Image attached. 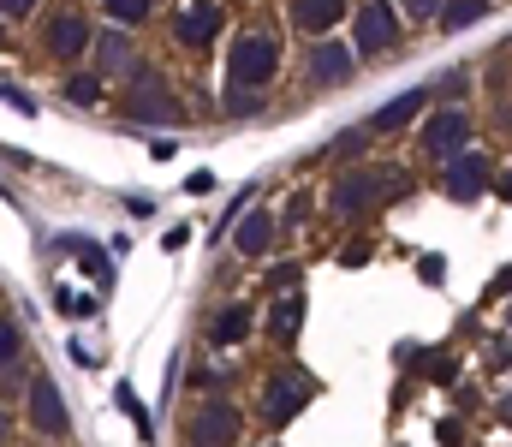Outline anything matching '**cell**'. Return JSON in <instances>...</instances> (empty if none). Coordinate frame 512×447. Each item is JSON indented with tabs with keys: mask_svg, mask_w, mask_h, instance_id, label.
I'll return each instance as SVG.
<instances>
[{
	"mask_svg": "<svg viewBox=\"0 0 512 447\" xmlns=\"http://www.w3.org/2000/svg\"><path fill=\"white\" fill-rule=\"evenodd\" d=\"M370 144H376V138H370L364 126H352L346 138H334V144H328V155H340V161H352V155H364V149H370Z\"/></svg>",
	"mask_w": 512,
	"mask_h": 447,
	"instance_id": "obj_25",
	"label": "cell"
},
{
	"mask_svg": "<svg viewBox=\"0 0 512 447\" xmlns=\"http://www.w3.org/2000/svg\"><path fill=\"white\" fill-rule=\"evenodd\" d=\"M0 102H6L12 114H36V96H24L18 84H0Z\"/></svg>",
	"mask_w": 512,
	"mask_h": 447,
	"instance_id": "obj_27",
	"label": "cell"
},
{
	"mask_svg": "<svg viewBox=\"0 0 512 447\" xmlns=\"http://www.w3.org/2000/svg\"><path fill=\"white\" fill-rule=\"evenodd\" d=\"M465 90H471V72H465V66H459V72H441V78H435V90H429V96H447V102H465Z\"/></svg>",
	"mask_w": 512,
	"mask_h": 447,
	"instance_id": "obj_24",
	"label": "cell"
},
{
	"mask_svg": "<svg viewBox=\"0 0 512 447\" xmlns=\"http://www.w3.org/2000/svg\"><path fill=\"white\" fill-rule=\"evenodd\" d=\"M24 424H30V436H42V442H66V436H72L66 394H60V382H54L48 370H36V364H30V376H24Z\"/></svg>",
	"mask_w": 512,
	"mask_h": 447,
	"instance_id": "obj_5",
	"label": "cell"
},
{
	"mask_svg": "<svg viewBox=\"0 0 512 447\" xmlns=\"http://www.w3.org/2000/svg\"><path fill=\"white\" fill-rule=\"evenodd\" d=\"M316 394H322V382H316L310 370H298V364H274V370L262 376V424H268V430H286Z\"/></svg>",
	"mask_w": 512,
	"mask_h": 447,
	"instance_id": "obj_4",
	"label": "cell"
},
{
	"mask_svg": "<svg viewBox=\"0 0 512 447\" xmlns=\"http://www.w3.org/2000/svg\"><path fill=\"white\" fill-rule=\"evenodd\" d=\"M6 30H12V24H6V18H0V54H6V48H12V36H6Z\"/></svg>",
	"mask_w": 512,
	"mask_h": 447,
	"instance_id": "obj_35",
	"label": "cell"
},
{
	"mask_svg": "<svg viewBox=\"0 0 512 447\" xmlns=\"http://www.w3.org/2000/svg\"><path fill=\"white\" fill-rule=\"evenodd\" d=\"M280 72V36L268 24H251L227 42V90H268Z\"/></svg>",
	"mask_w": 512,
	"mask_h": 447,
	"instance_id": "obj_3",
	"label": "cell"
},
{
	"mask_svg": "<svg viewBox=\"0 0 512 447\" xmlns=\"http://www.w3.org/2000/svg\"><path fill=\"white\" fill-rule=\"evenodd\" d=\"M42 6H48V0H0V18H6V24H24V18H36Z\"/></svg>",
	"mask_w": 512,
	"mask_h": 447,
	"instance_id": "obj_26",
	"label": "cell"
},
{
	"mask_svg": "<svg viewBox=\"0 0 512 447\" xmlns=\"http://www.w3.org/2000/svg\"><path fill=\"white\" fill-rule=\"evenodd\" d=\"M441 185H447V197H453V203H477V197L495 185V167H489V155H477V149H459V155L447 161Z\"/></svg>",
	"mask_w": 512,
	"mask_h": 447,
	"instance_id": "obj_12",
	"label": "cell"
},
{
	"mask_svg": "<svg viewBox=\"0 0 512 447\" xmlns=\"http://www.w3.org/2000/svg\"><path fill=\"white\" fill-rule=\"evenodd\" d=\"M358 48L352 42H340V36H316V48H310V84L316 90H346L352 78H358Z\"/></svg>",
	"mask_w": 512,
	"mask_h": 447,
	"instance_id": "obj_11",
	"label": "cell"
},
{
	"mask_svg": "<svg viewBox=\"0 0 512 447\" xmlns=\"http://www.w3.org/2000/svg\"><path fill=\"white\" fill-rule=\"evenodd\" d=\"M298 275H304L298 263H274V269H268V287H280V293H292V287H298Z\"/></svg>",
	"mask_w": 512,
	"mask_h": 447,
	"instance_id": "obj_28",
	"label": "cell"
},
{
	"mask_svg": "<svg viewBox=\"0 0 512 447\" xmlns=\"http://www.w3.org/2000/svg\"><path fill=\"white\" fill-rule=\"evenodd\" d=\"M507 328H512V310H507Z\"/></svg>",
	"mask_w": 512,
	"mask_h": 447,
	"instance_id": "obj_38",
	"label": "cell"
},
{
	"mask_svg": "<svg viewBox=\"0 0 512 447\" xmlns=\"http://www.w3.org/2000/svg\"><path fill=\"white\" fill-rule=\"evenodd\" d=\"M501 424H512V394L501 400Z\"/></svg>",
	"mask_w": 512,
	"mask_h": 447,
	"instance_id": "obj_37",
	"label": "cell"
},
{
	"mask_svg": "<svg viewBox=\"0 0 512 447\" xmlns=\"http://www.w3.org/2000/svg\"><path fill=\"white\" fill-rule=\"evenodd\" d=\"M203 334H209V346H239V340H251V304H239V298L221 304Z\"/></svg>",
	"mask_w": 512,
	"mask_h": 447,
	"instance_id": "obj_17",
	"label": "cell"
},
{
	"mask_svg": "<svg viewBox=\"0 0 512 447\" xmlns=\"http://www.w3.org/2000/svg\"><path fill=\"white\" fill-rule=\"evenodd\" d=\"M340 263H346V269H358V263H370V239H364V245H346V251H340Z\"/></svg>",
	"mask_w": 512,
	"mask_h": 447,
	"instance_id": "obj_32",
	"label": "cell"
},
{
	"mask_svg": "<svg viewBox=\"0 0 512 447\" xmlns=\"http://www.w3.org/2000/svg\"><path fill=\"white\" fill-rule=\"evenodd\" d=\"M221 30H227L221 0H185V6H173V42H179V48L203 54V48L221 42Z\"/></svg>",
	"mask_w": 512,
	"mask_h": 447,
	"instance_id": "obj_9",
	"label": "cell"
},
{
	"mask_svg": "<svg viewBox=\"0 0 512 447\" xmlns=\"http://www.w3.org/2000/svg\"><path fill=\"white\" fill-rule=\"evenodd\" d=\"M507 293H512V263H507V269H501V281L489 287V298H507Z\"/></svg>",
	"mask_w": 512,
	"mask_h": 447,
	"instance_id": "obj_34",
	"label": "cell"
},
{
	"mask_svg": "<svg viewBox=\"0 0 512 447\" xmlns=\"http://www.w3.org/2000/svg\"><path fill=\"white\" fill-rule=\"evenodd\" d=\"M60 447H66V442H60Z\"/></svg>",
	"mask_w": 512,
	"mask_h": 447,
	"instance_id": "obj_40",
	"label": "cell"
},
{
	"mask_svg": "<svg viewBox=\"0 0 512 447\" xmlns=\"http://www.w3.org/2000/svg\"><path fill=\"white\" fill-rule=\"evenodd\" d=\"M346 12H352V0H292V24L304 36H328Z\"/></svg>",
	"mask_w": 512,
	"mask_h": 447,
	"instance_id": "obj_16",
	"label": "cell"
},
{
	"mask_svg": "<svg viewBox=\"0 0 512 447\" xmlns=\"http://www.w3.org/2000/svg\"><path fill=\"white\" fill-rule=\"evenodd\" d=\"M268 447H280V442H268Z\"/></svg>",
	"mask_w": 512,
	"mask_h": 447,
	"instance_id": "obj_39",
	"label": "cell"
},
{
	"mask_svg": "<svg viewBox=\"0 0 512 447\" xmlns=\"http://www.w3.org/2000/svg\"><path fill=\"white\" fill-rule=\"evenodd\" d=\"M6 370H24V328L12 316H0V376Z\"/></svg>",
	"mask_w": 512,
	"mask_h": 447,
	"instance_id": "obj_23",
	"label": "cell"
},
{
	"mask_svg": "<svg viewBox=\"0 0 512 447\" xmlns=\"http://www.w3.org/2000/svg\"><path fill=\"white\" fill-rule=\"evenodd\" d=\"M274 239H280V209H268V203L239 209V221H233V251L239 257H268Z\"/></svg>",
	"mask_w": 512,
	"mask_h": 447,
	"instance_id": "obj_13",
	"label": "cell"
},
{
	"mask_svg": "<svg viewBox=\"0 0 512 447\" xmlns=\"http://www.w3.org/2000/svg\"><path fill=\"white\" fill-rule=\"evenodd\" d=\"M423 114H429V90L417 84V90H405V96H393L387 108H376V114L364 120V132H370V138H393V132H411V126H417Z\"/></svg>",
	"mask_w": 512,
	"mask_h": 447,
	"instance_id": "obj_14",
	"label": "cell"
},
{
	"mask_svg": "<svg viewBox=\"0 0 512 447\" xmlns=\"http://www.w3.org/2000/svg\"><path fill=\"white\" fill-rule=\"evenodd\" d=\"M114 400H120V412H131V418H137V430L149 436V418H143V406H137V394H131L126 382H120V394H114Z\"/></svg>",
	"mask_w": 512,
	"mask_h": 447,
	"instance_id": "obj_31",
	"label": "cell"
},
{
	"mask_svg": "<svg viewBox=\"0 0 512 447\" xmlns=\"http://www.w3.org/2000/svg\"><path fill=\"white\" fill-rule=\"evenodd\" d=\"M477 18H489V0H441V12H435V24H441V30H453V36H459V30H471Z\"/></svg>",
	"mask_w": 512,
	"mask_h": 447,
	"instance_id": "obj_20",
	"label": "cell"
},
{
	"mask_svg": "<svg viewBox=\"0 0 512 447\" xmlns=\"http://www.w3.org/2000/svg\"><path fill=\"white\" fill-rule=\"evenodd\" d=\"M399 12H405L411 24H429V18L441 12V0H399Z\"/></svg>",
	"mask_w": 512,
	"mask_h": 447,
	"instance_id": "obj_29",
	"label": "cell"
},
{
	"mask_svg": "<svg viewBox=\"0 0 512 447\" xmlns=\"http://www.w3.org/2000/svg\"><path fill=\"white\" fill-rule=\"evenodd\" d=\"M90 42H96V24L84 6H54L42 18V54L54 66H84L90 60Z\"/></svg>",
	"mask_w": 512,
	"mask_h": 447,
	"instance_id": "obj_6",
	"label": "cell"
},
{
	"mask_svg": "<svg viewBox=\"0 0 512 447\" xmlns=\"http://www.w3.org/2000/svg\"><path fill=\"white\" fill-rule=\"evenodd\" d=\"M120 120L126 126H179L185 120V102L173 96V84L149 60H137L126 72V90H120Z\"/></svg>",
	"mask_w": 512,
	"mask_h": 447,
	"instance_id": "obj_2",
	"label": "cell"
},
{
	"mask_svg": "<svg viewBox=\"0 0 512 447\" xmlns=\"http://www.w3.org/2000/svg\"><path fill=\"white\" fill-rule=\"evenodd\" d=\"M102 90H108V78H102L96 66H66V78H60V96H66L72 108H96Z\"/></svg>",
	"mask_w": 512,
	"mask_h": 447,
	"instance_id": "obj_18",
	"label": "cell"
},
{
	"mask_svg": "<svg viewBox=\"0 0 512 447\" xmlns=\"http://www.w3.org/2000/svg\"><path fill=\"white\" fill-rule=\"evenodd\" d=\"M96 6L108 12V24H126V30L149 24V12H155V0H96Z\"/></svg>",
	"mask_w": 512,
	"mask_h": 447,
	"instance_id": "obj_21",
	"label": "cell"
},
{
	"mask_svg": "<svg viewBox=\"0 0 512 447\" xmlns=\"http://www.w3.org/2000/svg\"><path fill=\"white\" fill-rule=\"evenodd\" d=\"M411 191V179H405V167H387V161H364V167H346V173H334L328 179V209L340 215V221H358V215H376L387 203H399Z\"/></svg>",
	"mask_w": 512,
	"mask_h": 447,
	"instance_id": "obj_1",
	"label": "cell"
},
{
	"mask_svg": "<svg viewBox=\"0 0 512 447\" xmlns=\"http://www.w3.org/2000/svg\"><path fill=\"white\" fill-rule=\"evenodd\" d=\"M304 215H310V191H298V197H292V203L280 209V227H298Z\"/></svg>",
	"mask_w": 512,
	"mask_h": 447,
	"instance_id": "obj_30",
	"label": "cell"
},
{
	"mask_svg": "<svg viewBox=\"0 0 512 447\" xmlns=\"http://www.w3.org/2000/svg\"><path fill=\"white\" fill-rule=\"evenodd\" d=\"M298 328H304V298L286 293L274 310H268V340H274V346H292V340H298Z\"/></svg>",
	"mask_w": 512,
	"mask_h": 447,
	"instance_id": "obj_19",
	"label": "cell"
},
{
	"mask_svg": "<svg viewBox=\"0 0 512 447\" xmlns=\"http://www.w3.org/2000/svg\"><path fill=\"white\" fill-rule=\"evenodd\" d=\"M239 436H245V412L233 400H203L185 418V442L191 447H239Z\"/></svg>",
	"mask_w": 512,
	"mask_h": 447,
	"instance_id": "obj_8",
	"label": "cell"
},
{
	"mask_svg": "<svg viewBox=\"0 0 512 447\" xmlns=\"http://www.w3.org/2000/svg\"><path fill=\"white\" fill-rule=\"evenodd\" d=\"M66 251H72V257H84V269H90V281H96V287H108V281H114V263H108V251H96L90 239H66Z\"/></svg>",
	"mask_w": 512,
	"mask_h": 447,
	"instance_id": "obj_22",
	"label": "cell"
},
{
	"mask_svg": "<svg viewBox=\"0 0 512 447\" xmlns=\"http://www.w3.org/2000/svg\"><path fill=\"white\" fill-rule=\"evenodd\" d=\"M417 149H423L429 161H453L459 149H471V114H465V108H435V114H423Z\"/></svg>",
	"mask_w": 512,
	"mask_h": 447,
	"instance_id": "obj_10",
	"label": "cell"
},
{
	"mask_svg": "<svg viewBox=\"0 0 512 447\" xmlns=\"http://www.w3.org/2000/svg\"><path fill=\"white\" fill-rule=\"evenodd\" d=\"M495 185H501V197L512 203V167H507V179H495Z\"/></svg>",
	"mask_w": 512,
	"mask_h": 447,
	"instance_id": "obj_36",
	"label": "cell"
},
{
	"mask_svg": "<svg viewBox=\"0 0 512 447\" xmlns=\"http://www.w3.org/2000/svg\"><path fill=\"white\" fill-rule=\"evenodd\" d=\"M399 36H405V24H399V6H393V0H364V6L352 12V48H358L364 66H370V60H387V54L399 48Z\"/></svg>",
	"mask_w": 512,
	"mask_h": 447,
	"instance_id": "obj_7",
	"label": "cell"
},
{
	"mask_svg": "<svg viewBox=\"0 0 512 447\" xmlns=\"http://www.w3.org/2000/svg\"><path fill=\"white\" fill-rule=\"evenodd\" d=\"M90 66H96L102 78H126L131 66H137V42L126 36V24L96 30V42H90Z\"/></svg>",
	"mask_w": 512,
	"mask_h": 447,
	"instance_id": "obj_15",
	"label": "cell"
},
{
	"mask_svg": "<svg viewBox=\"0 0 512 447\" xmlns=\"http://www.w3.org/2000/svg\"><path fill=\"white\" fill-rule=\"evenodd\" d=\"M12 436H18V418H12V412L0 406V447H12Z\"/></svg>",
	"mask_w": 512,
	"mask_h": 447,
	"instance_id": "obj_33",
	"label": "cell"
}]
</instances>
